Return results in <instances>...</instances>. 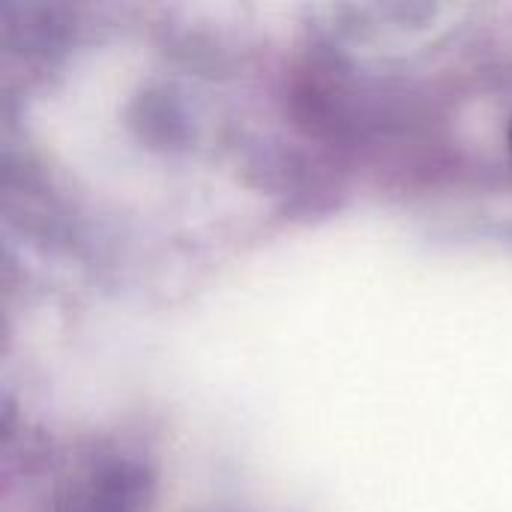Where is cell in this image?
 <instances>
[]
</instances>
